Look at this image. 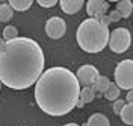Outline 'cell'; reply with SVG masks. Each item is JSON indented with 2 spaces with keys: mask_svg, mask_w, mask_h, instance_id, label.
Segmentation results:
<instances>
[{
  "mask_svg": "<svg viewBox=\"0 0 133 126\" xmlns=\"http://www.w3.org/2000/svg\"><path fill=\"white\" fill-rule=\"evenodd\" d=\"M44 52L32 38L6 41L0 52V84L12 90L30 88L44 71Z\"/></svg>",
  "mask_w": 133,
  "mask_h": 126,
  "instance_id": "6da1fadb",
  "label": "cell"
},
{
  "mask_svg": "<svg viewBox=\"0 0 133 126\" xmlns=\"http://www.w3.org/2000/svg\"><path fill=\"white\" fill-rule=\"evenodd\" d=\"M80 85L76 75L65 67H51L35 82V100L42 112L61 117L76 108Z\"/></svg>",
  "mask_w": 133,
  "mask_h": 126,
  "instance_id": "7a4b0ae2",
  "label": "cell"
},
{
  "mask_svg": "<svg viewBox=\"0 0 133 126\" xmlns=\"http://www.w3.org/2000/svg\"><path fill=\"white\" fill-rule=\"evenodd\" d=\"M76 40L79 47L86 53H98L108 46L109 27L97 18H86L77 27Z\"/></svg>",
  "mask_w": 133,
  "mask_h": 126,
  "instance_id": "3957f363",
  "label": "cell"
},
{
  "mask_svg": "<svg viewBox=\"0 0 133 126\" xmlns=\"http://www.w3.org/2000/svg\"><path fill=\"white\" fill-rule=\"evenodd\" d=\"M132 43V34L127 27H116L112 32H109L108 46L115 53H124L129 50Z\"/></svg>",
  "mask_w": 133,
  "mask_h": 126,
  "instance_id": "277c9868",
  "label": "cell"
},
{
  "mask_svg": "<svg viewBox=\"0 0 133 126\" xmlns=\"http://www.w3.org/2000/svg\"><path fill=\"white\" fill-rule=\"evenodd\" d=\"M115 85L119 90L130 91L133 88V61L124 59L115 68Z\"/></svg>",
  "mask_w": 133,
  "mask_h": 126,
  "instance_id": "5b68a950",
  "label": "cell"
},
{
  "mask_svg": "<svg viewBox=\"0 0 133 126\" xmlns=\"http://www.w3.org/2000/svg\"><path fill=\"white\" fill-rule=\"evenodd\" d=\"M74 75L79 85H80V88H82V87H92V84L95 82V79H97V76L100 73L94 65L86 64V65H82L77 70V73H74Z\"/></svg>",
  "mask_w": 133,
  "mask_h": 126,
  "instance_id": "8992f818",
  "label": "cell"
},
{
  "mask_svg": "<svg viewBox=\"0 0 133 126\" xmlns=\"http://www.w3.org/2000/svg\"><path fill=\"white\" fill-rule=\"evenodd\" d=\"M66 23L61 17H51L45 21V34L51 40H59L65 35Z\"/></svg>",
  "mask_w": 133,
  "mask_h": 126,
  "instance_id": "52a82bcc",
  "label": "cell"
},
{
  "mask_svg": "<svg viewBox=\"0 0 133 126\" xmlns=\"http://www.w3.org/2000/svg\"><path fill=\"white\" fill-rule=\"evenodd\" d=\"M86 5V14L89 15V18H100L103 15H106L109 9V3L106 0H88L85 2Z\"/></svg>",
  "mask_w": 133,
  "mask_h": 126,
  "instance_id": "ba28073f",
  "label": "cell"
},
{
  "mask_svg": "<svg viewBox=\"0 0 133 126\" xmlns=\"http://www.w3.org/2000/svg\"><path fill=\"white\" fill-rule=\"evenodd\" d=\"M58 3H59V6H61V9H62L65 14H76V12H79V11L83 8V5H85L83 0H61Z\"/></svg>",
  "mask_w": 133,
  "mask_h": 126,
  "instance_id": "9c48e42d",
  "label": "cell"
},
{
  "mask_svg": "<svg viewBox=\"0 0 133 126\" xmlns=\"http://www.w3.org/2000/svg\"><path fill=\"white\" fill-rule=\"evenodd\" d=\"M110 84H112V82H110V79H109L108 76L98 75L97 79H95V82L92 84V88H94V91H95L97 96H101V94H104V91L110 87Z\"/></svg>",
  "mask_w": 133,
  "mask_h": 126,
  "instance_id": "30bf717a",
  "label": "cell"
},
{
  "mask_svg": "<svg viewBox=\"0 0 133 126\" xmlns=\"http://www.w3.org/2000/svg\"><path fill=\"white\" fill-rule=\"evenodd\" d=\"M115 11L121 15V18H129L130 15H132L133 3L130 2V0H121V2H116Z\"/></svg>",
  "mask_w": 133,
  "mask_h": 126,
  "instance_id": "8fae6325",
  "label": "cell"
},
{
  "mask_svg": "<svg viewBox=\"0 0 133 126\" xmlns=\"http://www.w3.org/2000/svg\"><path fill=\"white\" fill-rule=\"evenodd\" d=\"M83 126H110V122H109V118L104 114L95 112V114H92L91 117L88 118V122Z\"/></svg>",
  "mask_w": 133,
  "mask_h": 126,
  "instance_id": "7c38bea8",
  "label": "cell"
},
{
  "mask_svg": "<svg viewBox=\"0 0 133 126\" xmlns=\"http://www.w3.org/2000/svg\"><path fill=\"white\" fill-rule=\"evenodd\" d=\"M121 120H123V123L127 126H132L133 125V105L132 103H125L124 108L119 111V114H118Z\"/></svg>",
  "mask_w": 133,
  "mask_h": 126,
  "instance_id": "4fadbf2b",
  "label": "cell"
},
{
  "mask_svg": "<svg viewBox=\"0 0 133 126\" xmlns=\"http://www.w3.org/2000/svg\"><path fill=\"white\" fill-rule=\"evenodd\" d=\"M32 0H9L8 5L12 11H27L32 6Z\"/></svg>",
  "mask_w": 133,
  "mask_h": 126,
  "instance_id": "5bb4252c",
  "label": "cell"
},
{
  "mask_svg": "<svg viewBox=\"0 0 133 126\" xmlns=\"http://www.w3.org/2000/svg\"><path fill=\"white\" fill-rule=\"evenodd\" d=\"M95 91H94V88L92 87H82L80 88V94H79V97H80V100L83 103H89L95 99Z\"/></svg>",
  "mask_w": 133,
  "mask_h": 126,
  "instance_id": "9a60e30c",
  "label": "cell"
},
{
  "mask_svg": "<svg viewBox=\"0 0 133 126\" xmlns=\"http://www.w3.org/2000/svg\"><path fill=\"white\" fill-rule=\"evenodd\" d=\"M12 15H14V11L11 9V6L8 3H2L0 5V21L6 23V21H9L12 18Z\"/></svg>",
  "mask_w": 133,
  "mask_h": 126,
  "instance_id": "2e32d148",
  "label": "cell"
},
{
  "mask_svg": "<svg viewBox=\"0 0 133 126\" xmlns=\"http://www.w3.org/2000/svg\"><path fill=\"white\" fill-rule=\"evenodd\" d=\"M119 94H121V90H119L115 84H110V87L104 91V97L110 102H115V100L119 99Z\"/></svg>",
  "mask_w": 133,
  "mask_h": 126,
  "instance_id": "e0dca14e",
  "label": "cell"
},
{
  "mask_svg": "<svg viewBox=\"0 0 133 126\" xmlns=\"http://www.w3.org/2000/svg\"><path fill=\"white\" fill-rule=\"evenodd\" d=\"M15 38H18V29L15 26H6L3 29V40L5 41H12Z\"/></svg>",
  "mask_w": 133,
  "mask_h": 126,
  "instance_id": "ac0fdd59",
  "label": "cell"
},
{
  "mask_svg": "<svg viewBox=\"0 0 133 126\" xmlns=\"http://www.w3.org/2000/svg\"><path fill=\"white\" fill-rule=\"evenodd\" d=\"M124 105H125L124 99H118V100H115L114 102V112H115V114H119V111L124 108Z\"/></svg>",
  "mask_w": 133,
  "mask_h": 126,
  "instance_id": "d6986e66",
  "label": "cell"
},
{
  "mask_svg": "<svg viewBox=\"0 0 133 126\" xmlns=\"http://www.w3.org/2000/svg\"><path fill=\"white\" fill-rule=\"evenodd\" d=\"M36 3H38L39 6H42V8H53L58 2H56V0H38Z\"/></svg>",
  "mask_w": 133,
  "mask_h": 126,
  "instance_id": "ffe728a7",
  "label": "cell"
},
{
  "mask_svg": "<svg viewBox=\"0 0 133 126\" xmlns=\"http://www.w3.org/2000/svg\"><path fill=\"white\" fill-rule=\"evenodd\" d=\"M108 18H109V21H110V23H116V21H119V20H121V15H119L115 9H114V11H110V12H109Z\"/></svg>",
  "mask_w": 133,
  "mask_h": 126,
  "instance_id": "44dd1931",
  "label": "cell"
},
{
  "mask_svg": "<svg viewBox=\"0 0 133 126\" xmlns=\"http://www.w3.org/2000/svg\"><path fill=\"white\" fill-rule=\"evenodd\" d=\"M125 103H132V105H133V93H132V90H130V91H127V96H125Z\"/></svg>",
  "mask_w": 133,
  "mask_h": 126,
  "instance_id": "7402d4cb",
  "label": "cell"
},
{
  "mask_svg": "<svg viewBox=\"0 0 133 126\" xmlns=\"http://www.w3.org/2000/svg\"><path fill=\"white\" fill-rule=\"evenodd\" d=\"M83 105H85V103H83V102L80 100V97H79V99H77V102H76V108H82Z\"/></svg>",
  "mask_w": 133,
  "mask_h": 126,
  "instance_id": "603a6c76",
  "label": "cell"
},
{
  "mask_svg": "<svg viewBox=\"0 0 133 126\" xmlns=\"http://www.w3.org/2000/svg\"><path fill=\"white\" fill-rule=\"evenodd\" d=\"M5 44H6V41H5L3 38H0V52L3 50V47H5Z\"/></svg>",
  "mask_w": 133,
  "mask_h": 126,
  "instance_id": "cb8c5ba5",
  "label": "cell"
},
{
  "mask_svg": "<svg viewBox=\"0 0 133 126\" xmlns=\"http://www.w3.org/2000/svg\"><path fill=\"white\" fill-rule=\"evenodd\" d=\"M64 126H79V125H76V123H66V125H64Z\"/></svg>",
  "mask_w": 133,
  "mask_h": 126,
  "instance_id": "d4e9b609",
  "label": "cell"
},
{
  "mask_svg": "<svg viewBox=\"0 0 133 126\" xmlns=\"http://www.w3.org/2000/svg\"><path fill=\"white\" fill-rule=\"evenodd\" d=\"M0 88H2V84H0Z\"/></svg>",
  "mask_w": 133,
  "mask_h": 126,
  "instance_id": "484cf974",
  "label": "cell"
}]
</instances>
